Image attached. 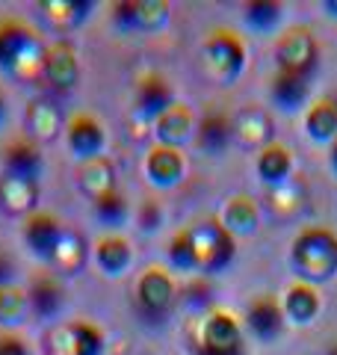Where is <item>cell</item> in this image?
Wrapping results in <instances>:
<instances>
[{
    "instance_id": "obj_1",
    "label": "cell",
    "mask_w": 337,
    "mask_h": 355,
    "mask_svg": "<svg viewBox=\"0 0 337 355\" xmlns=\"http://www.w3.org/2000/svg\"><path fill=\"white\" fill-rule=\"evenodd\" d=\"M48 44L21 18H0V71L21 86L42 83Z\"/></svg>"
},
{
    "instance_id": "obj_2",
    "label": "cell",
    "mask_w": 337,
    "mask_h": 355,
    "mask_svg": "<svg viewBox=\"0 0 337 355\" xmlns=\"http://www.w3.org/2000/svg\"><path fill=\"white\" fill-rule=\"evenodd\" d=\"M290 263L305 284L331 282L337 275V234L325 225L302 228L290 246Z\"/></svg>"
},
{
    "instance_id": "obj_3",
    "label": "cell",
    "mask_w": 337,
    "mask_h": 355,
    "mask_svg": "<svg viewBox=\"0 0 337 355\" xmlns=\"http://www.w3.org/2000/svg\"><path fill=\"white\" fill-rule=\"evenodd\" d=\"M245 69V44L237 33L213 30L201 42V71L216 86H234Z\"/></svg>"
},
{
    "instance_id": "obj_4",
    "label": "cell",
    "mask_w": 337,
    "mask_h": 355,
    "mask_svg": "<svg viewBox=\"0 0 337 355\" xmlns=\"http://www.w3.org/2000/svg\"><path fill=\"white\" fill-rule=\"evenodd\" d=\"M189 243H193V258H196V272L216 275L234 261V237L225 231L219 219H201L189 225Z\"/></svg>"
},
{
    "instance_id": "obj_5",
    "label": "cell",
    "mask_w": 337,
    "mask_h": 355,
    "mask_svg": "<svg viewBox=\"0 0 337 355\" xmlns=\"http://www.w3.org/2000/svg\"><path fill=\"white\" fill-rule=\"evenodd\" d=\"M196 355H245L240 320L228 311H210L196 329Z\"/></svg>"
},
{
    "instance_id": "obj_6",
    "label": "cell",
    "mask_w": 337,
    "mask_h": 355,
    "mask_svg": "<svg viewBox=\"0 0 337 355\" xmlns=\"http://www.w3.org/2000/svg\"><path fill=\"white\" fill-rule=\"evenodd\" d=\"M107 335L92 320H65L48 331V355H104Z\"/></svg>"
},
{
    "instance_id": "obj_7",
    "label": "cell",
    "mask_w": 337,
    "mask_h": 355,
    "mask_svg": "<svg viewBox=\"0 0 337 355\" xmlns=\"http://www.w3.org/2000/svg\"><path fill=\"white\" fill-rule=\"evenodd\" d=\"M320 60V44L313 39V33L305 27H290L278 36L275 42V69L281 74L293 77H308L317 69Z\"/></svg>"
},
{
    "instance_id": "obj_8",
    "label": "cell",
    "mask_w": 337,
    "mask_h": 355,
    "mask_svg": "<svg viewBox=\"0 0 337 355\" xmlns=\"http://www.w3.org/2000/svg\"><path fill=\"white\" fill-rule=\"evenodd\" d=\"M133 296H137V308L145 320H163L168 311H172L175 296H178L175 279L163 266H148V270L139 275Z\"/></svg>"
},
{
    "instance_id": "obj_9",
    "label": "cell",
    "mask_w": 337,
    "mask_h": 355,
    "mask_svg": "<svg viewBox=\"0 0 337 355\" xmlns=\"http://www.w3.org/2000/svg\"><path fill=\"white\" fill-rule=\"evenodd\" d=\"M172 6L166 0H121L112 6V24L121 33H160Z\"/></svg>"
},
{
    "instance_id": "obj_10",
    "label": "cell",
    "mask_w": 337,
    "mask_h": 355,
    "mask_svg": "<svg viewBox=\"0 0 337 355\" xmlns=\"http://www.w3.org/2000/svg\"><path fill=\"white\" fill-rule=\"evenodd\" d=\"M65 142H69V151L77 157V163L95 160L107 148V130L92 113L80 110V113H74L69 119V125H65Z\"/></svg>"
},
{
    "instance_id": "obj_11",
    "label": "cell",
    "mask_w": 337,
    "mask_h": 355,
    "mask_svg": "<svg viewBox=\"0 0 337 355\" xmlns=\"http://www.w3.org/2000/svg\"><path fill=\"white\" fill-rule=\"evenodd\" d=\"M77 80H80V57H77V48L69 39H56L53 44H48V53H44L42 83H48L56 92H71Z\"/></svg>"
},
{
    "instance_id": "obj_12",
    "label": "cell",
    "mask_w": 337,
    "mask_h": 355,
    "mask_svg": "<svg viewBox=\"0 0 337 355\" xmlns=\"http://www.w3.org/2000/svg\"><path fill=\"white\" fill-rule=\"evenodd\" d=\"M231 130H234V139L240 142L243 148L249 151H263L266 146L275 142V125H273V116L261 107H243L231 116Z\"/></svg>"
},
{
    "instance_id": "obj_13",
    "label": "cell",
    "mask_w": 337,
    "mask_h": 355,
    "mask_svg": "<svg viewBox=\"0 0 337 355\" xmlns=\"http://www.w3.org/2000/svg\"><path fill=\"white\" fill-rule=\"evenodd\" d=\"M175 104V92L163 74H145L137 83V95H133V116L145 125H154L168 107Z\"/></svg>"
},
{
    "instance_id": "obj_14",
    "label": "cell",
    "mask_w": 337,
    "mask_h": 355,
    "mask_svg": "<svg viewBox=\"0 0 337 355\" xmlns=\"http://www.w3.org/2000/svg\"><path fill=\"white\" fill-rule=\"evenodd\" d=\"M142 169H145V178H148L151 187H157V190H172L187 175L184 151L168 148V146H151L148 154H145Z\"/></svg>"
},
{
    "instance_id": "obj_15",
    "label": "cell",
    "mask_w": 337,
    "mask_h": 355,
    "mask_svg": "<svg viewBox=\"0 0 337 355\" xmlns=\"http://www.w3.org/2000/svg\"><path fill=\"white\" fill-rule=\"evenodd\" d=\"M62 231H65V225L60 222V216L48 214V210L30 214L24 222V243L33 252V258H39L42 263H51L53 249H56V243H60Z\"/></svg>"
},
{
    "instance_id": "obj_16",
    "label": "cell",
    "mask_w": 337,
    "mask_h": 355,
    "mask_svg": "<svg viewBox=\"0 0 337 355\" xmlns=\"http://www.w3.org/2000/svg\"><path fill=\"white\" fill-rule=\"evenodd\" d=\"M284 311H281V302L275 296H254L249 308H245V326H249L252 335L261 343H273L284 335Z\"/></svg>"
},
{
    "instance_id": "obj_17",
    "label": "cell",
    "mask_w": 337,
    "mask_h": 355,
    "mask_svg": "<svg viewBox=\"0 0 337 355\" xmlns=\"http://www.w3.org/2000/svg\"><path fill=\"white\" fill-rule=\"evenodd\" d=\"M39 181H30V178H18L3 172L0 175V210L6 216H30L36 214L39 205Z\"/></svg>"
},
{
    "instance_id": "obj_18",
    "label": "cell",
    "mask_w": 337,
    "mask_h": 355,
    "mask_svg": "<svg viewBox=\"0 0 337 355\" xmlns=\"http://www.w3.org/2000/svg\"><path fill=\"white\" fill-rule=\"evenodd\" d=\"M154 137L157 146H168V148H181L184 142L196 137V116L184 101H175L166 113L154 121Z\"/></svg>"
},
{
    "instance_id": "obj_19",
    "label": "cell",
    "mask_w": 337,
    "mask_h": 355,
    "mask_svg": "<svg viewBox=\"0 0 337 355\" xmlns=\"http://www.w3.org/2000/svg\"><path fill=\"white\" fill-rule=\"evenodd\" d=\"M3 172L18 175V178H30V181H42L44 154L39 148V142L30 137H18L9 142L3 148Z\"/></svg>"
},
{
    "instance_id": "obj_20",
    "label": "cell",
    "mask_w": 337,
    "mask_h": 355,
    "mask_svg": "<svg viewBox=\"0 0 337 355\" xmlns=\"http://www.w3.org/2000/svg\"><path fill=\"white\" fill-rule=\"evenodd\" d=\"M74 178H77V190H80L89 202H95V198L119 190L116 187V166H112V160L107 157V154H101V157H95V160L77 163Z\"/></svg>"
},
{
    "instance_id": "obj_21",
    "label": "cell",
    "mask_w": 337,
    "mask_h": 355,
    "mask_svg": "<svg viewBox=\"0 0 337 355\" xmlns=\"http://www.w3.org/2000/svg\"><path fill=\"white\" fill-rule=\"evenodd\" d=\"M322 308V299L320 291L313 284L305 282H293L281 296V311H284V320L287 323H296V326H311L317 320Z\"/></svg>"
},
{
    "instance_id": "obj_22",
    "label": "cell",
    "mask_w": 337,
    "mask_h": 355,
    "mask_svg": "<svg viewBox=\"0 0 337 355\" xmlns=\"http://www.w3.org/2000/svg\"><path fill=\"white\" fill-rule=\"evenodd\" d=\"M196 142L198 148L210 154V157H222L228 146L234 142V130H231V116L222 113V110H210V113L201 116V121L196 125Z\"/></svg>"
},
{
    "instance_id": "obj_23",
    "label": "cell",
    "mask_w": 337,
    "mask_h": 355,
    "mask_svg": "<svg viewBox=\"0 0 337 355\" xmlns=\"http://www.w3.org/2000/svg\"><path fill=\"white\" fill-rule=\"evenodd\" d=\"M24 125H27L30 139H36V142H53L65 130L60 107L51 98H33L24 110Z\"/></svg>"
},
{
    "instance_id": "obj_24",
    "label": "cell",
    "mask_w": 337,
    "mask_h": 355,
    "mask_svg": "<svg viewBox=\"0 0 337 355\" xmlns=\"http://www.w3.org/2000/svg\"><path fill=\"white\" fill-rule=\"evenodd\" d=\"M92 258L98 263V270L110 275V279H119V275H125L133 263V246L128 237L121 234H104L98 237L95 249H92Z\"/></svg>"
},
{
    "instance_id": "obj_25",
    "label": "cell",
    "mask_w": 337,
    "mask_h": 355,
    "mask_svg": "<svg viewBox=\"0 0 337 355\" xmlns=\"http://www.w3.org/2000/svg\"><path fill=\"white\" fill-rule=\"evenodd\" d=\"M269 98H273V104L281 110V113L296 116L302 110H308L311 83H308V77H293V74L275 71L273 83H269Z\"/></svg>"
},
{
    "instance_id": "obj_26",
    "label": "cell",
    "mask_w": 337,
    "mask_h": 355,
    "mask_svg": "<svg viewBox=\"0 0 337 355\" xmlns=\"http://www.w3.org/2000/svg\"><path fill=\"white\" fill-rule=\"evenodd\" d=\"M95 3L89 0H42L39 12L56 33H74L83 21L92 15Z\"/></svg>"
},
{
    "instance_id": "obj_27",
    "label": "cell",
    "mask_w": 337,
    "mask_h": 355,
    "mask_svg": "<svg viewBox=\"0 0 337 355\" xmlns=\"http://www.w3.org/2000/svg\"><path fill=\"white\" fill-rule=\"evenodd\" d=\"M219 222L231 237H252L261 228V210H257L252 196H231L222 207Z\"/></svg>"
},
{
    "instance_id": "obj_28",
    "label": "cell",
    "mask_w": 337,
    "mask_h": 355,
    "mask_svg": "<svg viewBox=\"0 0 337 355\" xmlns=\"http://www.w3.org/2000/svg\"><path fill=\"white\" fill-rule=\"evenodd\" d=\"M33 317L39 320H53L65 308V287L56 275H36L33 284L27 287Z\"/></svg>"
},
{
    "instance_id": "obj_29",
    "label": "cell",
    "mask_w": 337,
    "mask_h": 355,
    "mask_svg": "<svg viewBox=\"0 0 337 355\" xmlns=\"http://www.w3.org/2000/svg\"><path fill=\"white\" fill-rule=\"evenodd\" d=\"M293 151L281 142H273L266 146L263 151H257V160H254V169L257 178L266 184V187H281L293 178Z\"/></svg>"
},
{
    "instance_id": "obj_30",
    "label": "cell",
    "mask_w": 337,
    "mask_h": 355,
    "mask_svg": "<svg viewBox=\"0 0 337 355\" xmlns=\"http://www.w3.org/2000/svg\"><path fill=\"white\" fill-rule=\"evenodd\" d=\"M86 261H89V243H86V237L80 234V231H74V228H65L60 243H56L53 258H51L48 266H53L60 275H77L86 266Z\"/></svg>"
},
{
    "instance_id": "obj_31",
    "label": "cell",
    "mask_w": 337,
    "mask_h": 355,
    "mask_svg": "<svg viewBox=\"0 0 337 355\" xmlns=\"http://www.w3.org/2000/svg\"><path fill=\"white\" fill-rule=\"evenodd\" d=\"M305 133L320 142V146H325V142L337 139V101H331V98H322V101H313L308 104L305 110Z\"/></svg>"
},
{
    "instance_id": "obj_32",
    "label": "cell",
    "mask_w": 337,
    "mask_h": 355,
    "mask_svg": "<svg viewBox=\"0 0 337 355\" xmlns=\"http://www.w3.org/2000/svg\"><path fill=\"white\" fill-rule=\"evenodd\" d=\"M30 317H33V308H30L27 287H21V284L0 287V329L12 331L18 326H24Z\"/></svg>"
},
{
    "instance_id": "obj_33",
    "label": "cell",
    "mask_w": 337,
    "mask_h": 355,
    "mask_svg": "<svg viewBox=\"0 0 337 355\" xmlns=\"http://www.w3.org/2000/svg\"><path fill=\"white\" fill-rule=\"evenodd\" d=\"M243 21L249 30L261 33V36H269V33H275L281 27V21H284V6L273 3V0H254V3H245Z\"/></svg>"
},
{
    "instance_id": "obj_34",
    "label": "cell",
    "mask_w": 337,
    "mask_h": 355,
    "mask_svg": "<svg viewBox=\"0 0 337 355\" xmlns=\"http://www.w3.org/2000/svg\"><path fill=\"white\" fill-rule=\"evenodd\" d=\"M305 198H308L305 187H302L299 181H293V178L281 187H269V207H273V214L281 216V219H293L296 214H302Z\"/></svg>"
},
{
    "instance_id": "obj_35",
    "label": "cell",
    "mask_w": 337,
    "mask_h": 355,
    "mask_svg": "<svg viewBox=\"0 0 337 355\" xmlns=\"http://www.w3.org/2000/svg\"><path fill=\"white\" fill-rule=\"evenodd\" d=\"M92 214L95 219L101 222V225H107V228H121L128 222L130 216V207H128V198L121 196L119 190H112L107 196H101L92 202Z\"/></svg>"
},
{
    "instance_id": "obj_36",
    "label": "cell",
    "mask_w": 337,
    "mask_h": 355,
    "mask_svg": "<svg viewBox=\"0 0 337 355\" xmlns=\"http://www.w3.org/2000/svg\"><path fill=\"white\" fill-rule=\"evenodd\" d=\"M168 263L175 266V270H181V272H196V258H193V243H189V231L181 228L178 234L168 240Z\"/></svg>"
},
{
    "instance_id": "obj_37",
    "label": "cell",
    "mask_w": 337,
    "mask_h": 355,
    "mask_svg": "<svg viewBox=\"0 0 337 355\" xmlns=\"http://www.w3.org/2000/svg\"><path fill=\"white\" fill-rule=\"evenodd\" d=\"M163 219H166V214H163L160 202H154V198H145V202L139 205V210H137V225L145 231V234H154V231H160Z\"/></svg>"
},
{
    "instance_id": "obj_38",
    "label": "cell",
    "mask_w": 337,
    "mask_h": 355,
    "mask_svg": "<svg viewBox=\"0 0 337 355\" xmlns=\"http://www.w3.org/2000/svg\"><path fill=\"white\" fill-rule=\"evenodd\" d=\"M0 355H33V347L18 331H0Z\"/></svg>"
},
{
    "instance_id": "obj_39",
    "label": "cell",
    "mask_w": 337,
    "mask_h": 355,
    "mask_svg": "<svg viewBox=\"0 0 337 355\" xmlns=\"http://www.w3.org/2000/svg\"><path fill=\"white\" fill-rule=\"evenodd\" d=\"M15 284V261L6 252H0V287Z\"/></svg>"
},
{
    "instance_id": "obj_40",
    "label": "cell",
    "mask_w": 337,
    "mask_h": 355,
    "mask_svg": "<svg viewBox=\"0 0 337 355\" xmlns=\"http://www.w3.org/2000/svg\"><path fill=\"white\" fill-rule=\"evenodd\" d=\"M322 12L329 15V18H337V0H325V3H322Z\"/></svg>"
},
{
    "instance_id": "obj_41",
    "label": "cell",
    "mask_w": 337,
    "mask_h": 355,
    "mask_svg": "<svg viewBox=\"0 0 337 355\" xmlns=\"http://www.w3.org/2000/svg\"><path fill=\"white\" fill-rule=\"evenodd\" d=\"M329 163H331V169H334V175H337V139L331 142V154H329Z\"/></svg>"
},
{
    "instance_id": "obj_42",
    "label": "cell",
    "mask_w": 337,
    "mask_h": 355,
    "mask_svg": "<svg viewBox=\"0 0 337 355\" xmlns=\"http://www.w3.org/2000/svg\"><path fill=\"white\" fill-rule=\"evenodd\" d=\"M325 355H337V343H331V347L325 349Z\"/></svg>"
},
{
    "instance_id": "obj_43",
    "label": "cell",
    "mask_w": 337,
    "mask_h": 355,
    "mask_svg": "<svg viewBox=\"0 0 337 355\" xmlns=\"http://www.w3.org/2000/svg\"><path fill=\"white\" fill-rule=\"evenodd\" d=\"M0 121H3V95H0Z\"/></svg>"
}]
</instances>
